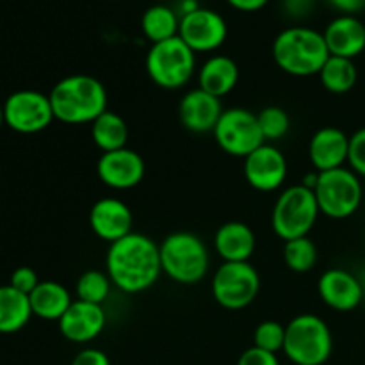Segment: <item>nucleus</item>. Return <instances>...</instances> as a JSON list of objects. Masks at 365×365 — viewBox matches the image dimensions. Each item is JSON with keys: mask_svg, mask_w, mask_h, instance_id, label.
<instances>
[{"mask_svg": "<svg viewBox=\"0 0 365 365\" xmlns=\"http://www.w3.org/2000/svg\"><path fill=\"white\" fill-rule=\"evenodd\" d=\"M57 323H59L61 335L66 341L75 342V344H88L102 334L107 316L102 305L73 299L70 309Z\"/></svg>", "mask_w": 365, "mask_h": 365, "instance_id": "16", "label": "nucleus"}, {"mask_svg": "<svg viewBox=\"0 0 365 365\" xmlns=\"http://www.w3.org/2000/svg\"><path fill=\"white\" fill-rule=\"evenodd\" d=\"M210 289L217 305L227 310H242L259 296V271L250 262H223L214 273Z\"/></svg>", "mask_w": 365, "mask_h": 365, "instance_id": "9", "label": "nucleus"}, {"mask_svg": "<svg viewBox=\"0 0 365 365\" xmlns=\"http://www.w3.org/2000/svg\"><path fill=\"white\" fill-rule=\"evenodd\" d=\"M327 2L342 14H353V16L365 9V0H327Z\"/></svg>", "mask_w": 365, "mask_h": 365, "instance_id": "37", "label": "nucleus"}, {"mask_svg": "<svg viewBox=\"0 0 365 365\" xmlns=\"http://www.w3.org/2000/svg\"><path fill=\"white\" fill-rule=\"evenodd\" d=\"M146 173L143 157L132 148L114 150L102 153L96 163V175L107 187L116 191H128L138 187Z\"/></svg>", "mask_w": 365, "mask_h": 365, "instance_id": "14", "label": "nucleus"}, {"mask_svg": "<svg viewBox=\"0 0 365 365\" xmlns=\"http://www.w3.org/2000/svg\"><path fill=\"white\" fill-rule=\"evenodd\" d=\"M2 109L4 123L18 134H38L56 120L48 95L34 89L11 93Z\"/></svg>", "mask_w": 365, "mask_h": 365, "instance_id": "11", "label": "nucleus"}, {"mask_svg": "<svg viewBox=\"0 0 365 365\" xmlns=\"http://www.w3.org/2000/svg\"><path fill=\"white\" fill-rule=\"evenodd\" d=\"M334 351V337L324 319L299 314L285 324L284 353L294 365H323Z\"/></svg>", "mask_w": 365, "mask_h": 365, "instance_id": "5", "label": "nucleus"}, {"mask_svg": "<svg viewBox=\"0 0 365 365\" xmlns=\"http://www.w3.org/2000/svg\"><path fill=\"white\" fill-rule=\"evenodd\" d=\"M348 164L359 177L365 178V127L349 135Z\"/></svg>", "mask_w": 365, "mask_h": 365, "instance_id": "32", "label": "nucleus"}, {"mask_svg": "<svg viewBox=\"0 0 365 365\" xmlns=\"http://www.w3.org/2000/svg\"><path fill=\"white\" fill-rule=\"evenodd\" d=\"M178 36L195 53L214 52L227 41L228 25L216 11L198 7L180 18Z\"/></svg>", "mask_w": 365, "mask_h": 365, "instance_id": "12", "label": "nucleus"}, {"mask_svg": "<svg viewBox=\"0 0 365 365\" xmlns=\"http://www.w3.org/2000/svg\"><path fill=\"white\" fill-rule=\"evenodd\" d=\"M71 365H110V360L102 349L86 348L75 355Z\"/></svg>", "mask_w": 365, "mask_h": 365, "instance_id": "35", "label": "nucleus"}, {"mask_svg": "<svg viewBox=\"0 0 365 365\" xmlns=\"http://www.w3.org/2000/svg\"><path fill=\"white\" fill-rule=\"evenodd\" d=\"M32 317L29 296L14 287L0 285V334H16Z\"/></svg>", "mask_w": 365, "mask_h": 365, "instance_id": "24", "label": "nucleus"}, {"mask_svg": "<svg viewBox=\"0 0 365 365\" xmlns=\"http://www.w3.org/2000/svg\"><path fill=\"white\" fill-rule=\"evenodd\" d=\"M178 29H180V16L177 11L163 4L148 7L141 16V31L145 38L152 41V45L177 38Z\"/></svg>", "mask_w": 365, "mask_h": 365, "instance_id": "26", "label": "nucleus"}, {"mask_svg": "<svg viewBox=\"0 0 365 365\" xmlns=\"http://www.w3.org/2000/svg\"><path fill=\"white\" fill-rule=\"evenodd\" d=\"M2 125L6 123H4V109H2V103H0V128H2Z\"/></svg>", "mask_w": 365, "mask_h": 365, "instance_id": "39", "label": "nucleus"}, {"mask_svg": "<svg viewBox=\"0 0 365 365\" xmlns=\"http://www.w3.org/2000/svg\"><path fill=\"white\" fill-rule=\"evenodd\" d=\"M239 75V66L232 57L212 56L200 66L198 88L217 98H223L234 91Z\"/></svg>", "mask_w": 365, "mask_h": 365, "instance_id": "22", "label": "nucleus"}, {"mask_svg": "<svg viewBox=\"0 0 365 365\" xmlns=\"http://www.w3.org/2000/svg\"><path fill=\"white\" fill-rule=\"evenodd\" d=\"M145 64L153 84L163 89H180L195 75L196 53L177 36L150 46Z\"/></svg>", "mask_w": 365, "mask_h": 365, "instance_id": "7", "label": "nucleus"}, {"mask_svg": "<svg viewBox=\"0 0 365 365\" xmlns=\"http://www.w3.org/2000/svg\"><path fill=\"white\" fill-rule=\"evenodd\" d=\"M330 56L355 59L365 50V25L353 14H341L323 32Z\"/></svg>", "mask_w": 365, "mask_h": 365, "instance_id": "20", "label": "nucleus"}, {"mask_svg": "<svg viewBox=\"0 0 365 365\" xmlns=\"http://www.w3.org/2000/svg\"><path fill=\"white\" fill-rule=\"evenodd\" d=\"M284 262L292 273H309L317 264V246L312 239L298 237L292 241H285L284 245Z\"/></svg>", "mask_w": 365, "mask_h": 365, "instance_id": "28", "label": "nucleus"}, {"mask_svg": "<svg viewBox=\"0 0 365 365\" xmlns=\"http://www.w3.org/2000/svg\"><path fill=\"white\" fill-rule=\"evenodd\" d=\"M212 135L225 153L232 157H241V159L248 157L266 143L260 132L257 114L242 107L225 109Z\"/></svg>", "mask_w": 365, "mask_h": 365, "instance_id": "10", "label": "nucleus"}, {"mask_svg": "<svg viewBox=\"0 0 365 365\" xmlns=\"http://www.w3.org/2000/svg\"><path fill=\"white\" fill-rule=\"evenodd\" d=\"M106 273L114 287L125 294L148 291L163 274L159 245L138 232L125 235L107 250Z\"/></svg>", "mask_w": 365, "mask_h": 365, "instance_id": "1", "label": "nucleus"}, {"mask_svg": "<svg viewBox=\"0 0 365 365\" xmlns=\"http://www.w3.org/2000/svg\"><path fill=\"white\" fill-rule=\"evenodd\" d=\"M221 98L196 88L184 95L178 103V118L184 128L195 134L214 132L221 114H223Z\"/></svg>", "mask_w": 365, "mask_h": 365, "instance_id": "18", "label": "nucleus"}, {"mask_svg": "<svg viewBox=\"0 0 365 365\" xmlns=\"http://www.w3.org/2000/svg\"><path fill=\"white\" fill-rule=\"evenodd\" d=\"M91 139L102 153L114 152V150L127 148L128 141V125L114 110L107 109L106 113L100 114L91 123Z\"/></svg>", "mask_w": 365, "mask_h": 365, "instance_id": "25", "label": "nucleus"}, {"mask_svg": "<svg viewBox=\"0 0 365 365\" xmlns=\"http://www.w3.org/2000/svg\"><path fill=\"white\" fill-rule=\"evenodd\" d=\"M32 316L45 321H59L73 303L70 291L59 282H39L38 287L29 294Z\"/></svg>", "mask_w": 365, "mask_h": 365, "instance_id": "23", "label": "nucleus"}, {"mask_svg": "<svg viewBox=\"0 0 365 365\" xmlns=\"http://www.w3.org/2000/svg\"><path fill=\"white\" fill-rule=\"evenodd\" d=\"M234 9L242 11V13H255V11L262 9L267 6L269 0H227Z\"/></svg>", "mask_w": 365, "mask_h": 365, "instance_id": "38", "label": "nucleus"}, {"mask_svg": "<svg viewBox=\"0 0 365 365\" xmlns=\"http://www.w3.org/2000/svg\"><path fill=\"white\" fill-rule=\"evenodd\" d=\"M273 59L284 73L292 77L319 75L330 59L323 32L309 27L284 29L273 41Z\"/></svg>", "mask_w": 365, "mask_h": 365, "instance_id": "3", "label": "nucleus"}, {"mask_svg": "<svg viewBox=\"0 0 365 365\" xmlns=\"http://www.w3.org/2000/svg\"><path fill=\"white\" fill-rule=\"evenodd\" d=\"M287 173V159L282 150L271 143H264L255 152L245 157V178L255 191H277L285 184Z\"/></svg>", "mask_w": 365, "mask_h": 365, "instance_id": "13", "label": "nucleus"}, {"mask_svg": "<svg viewBox=\"0 0 365 365\" xmlns=\"http://www.w3.org/2000/svg\"><path fill=\"white\" fill-rule=\"evenodd\" d=\"M255 248V232L242 221L223 223L214 234V250L223 262H250Z\"/></svg>", "mask_w": 365, "mask_h": 365, "instance_id": "21", "label": "nucleus"}, {"mask_svg": "<svg viewBox=\"0 0 365 365\" xmlns=\"http://www.w3.org/2000/svg\"><path fill=\"white\" fill-rule=\"evenodd\" d=\"M316 0H282V6L287 16L305 18L314 11Z\"/></svg>", "mask_w": 365, "mask_h": 365, "instance_id": "36", "label": "nucleus"}, {"mask_svg": "<svg viewBox=\"0 0 365 365\" xmlns=\"http://www.w3.org/2000/svg\"><path fill=\"white\" fill-rule=\"evenodd\" d=\"M257 118H259L260 132H262L266 143L284 139L291 130V118L285 113V109L278 106L264 107L260 113H257Z\"/></svg>", "mask_w": 365, "mask_h": 365, "instance_id": "30", "label": "nucleus"}, {"mask_svg": "<svg viewBox=\"0 0 365 365\" xmlns=\"http://www.w3.org/2000/svg\"><path fill=\"white\" fill-rule=\"evenodd\" d=\"M317 77L328 93L344 95L355 88L356 81H359V70H356V64L353 59L330 56V59L324 63Z\"/></svg>", "mask_w": 365, "mask_h": 365, "instance_id": "27", "label": "nucleus"}, {"mask_svg": "<svg viewBox=\"0 0 365 365\" xmlns=\"http://www.w3.org/2000/svg\"><path fill=\"white\" fill-rule=\"evenodd\" d=\"M110 285H113V282H110L109 274L98 269H89L78 277L75 294L81 302L103 305V302L109 298Z\"/></svg>", "mask_w": 365, "mask_h": 365, "instance_id": "29", "label": "nucleus"}, {"mask_svg": "<svg viewBox=\"0 0 365 365\" xmlns=\"http://www.w3.org/2000/svg\"><path fill=\"white\" fill-rule=\"evenodd\" d=\"M53 118L68 125H91L107 110V89L91 75H70L48 93Z\"/></svg>", "mask_w": 365, "mask_h": 365, "instance_id": "2", "label": "nucleus"}, {"mask_svg": "<svg viewBox=\"0 0 365 365\" xmlns=\"http://www.w3.org/2000/svg\"><path fill=\"white\" fill-rule=\"evenodd\" d=\"M237 365H280V360L274 353L264 351L253 346L239 356Z\"/></svg>", "mask_w": 365, "mask_h": 365, "instance_id": "34", "label": "nucleus"}, {"mask_svg": "<svg viewBox=\"0 0 365 365\" xmlns=\"http://www.w3.org/2000/svg\"><path fill=\"white\" fill-rule=\"evenodd\" d=\"M321 210L316 195L305 185H291L277 198L271 212V227L282 241L307 237L317 223Z\"/></svg>", "mask_w": 365, "mask_h": 365, "instance_id": "6", "label": "nucleus"}, {"mask_svg": "<svg viewBox=\"0 0 365 365\" xmlns=\"http://www.w3.org/2000/svg\"><path fill=\"white\" fill-rule=\"evenodd\" d=\"M285 342V327L278 321H262L255 328L253 334V346L264 351H269L277 355L278 351H284Z\"/></svg>", "mask_w": 365, "mask_h": 365, "instance_id": "31", "label": "nucleus"}, {"mask_svg": "<svg viewBox=\"0 0 365 365\" xmlns=\"http://www.w3.org/2000/svg\"><path fill=\"white\" fill-rule=\"evenodd\" d=\"M317 294L328 309L335 312H351L362 303L364 284L351 271L331 267L319 277Z\"/></svg>", "mask_w": 365, "mask_h": 365, "instance_id": "15", "label": "nucleus"}, {"mask_svg": "<svg viewBox=\"0 0 365 365\" xmlns=\"http://www.w3.org/2000/svg\"><path fill=\"white\" fill-rule=\"evenodd\" d=\"M89 227L93 234L109 245L132 234L134 216L130 207L118 198H102L89 210Z\"/></svg>", "mask_w": 365, "mask_h": 365, "instance_id": "17", "label": "nucleus"}, {"mask_svg": "<svg viewBox=\"0 0 365 365\" xmlns=\"http://www.w3.org/2000/svg\"><path fill=\"white\" fill-rule=\"evenodd\" d=\"M160 266L168 278L180 285H195L209 273V248L200 235L173 232L159 245Z\"/></svg>", "mask_w": 365, "mask_h": 365, "instance_id": "4", "label": "nucleus"}, {"mask_svg": "<svg viewBox=\"0 0 365 365\" xmlns=\"http://www.w3.org/2000/svg\"><path fill=\"white\" fill-rule=\"evenodd\" d=\"M321 214L331 220L351 217L362 205L364 187L360 177L351 168L319 171V178L314 187Z\"/></svg>", "mask_w": 365, "mask_h": 365, "instance_id": "8", "label": "nucleus"}, {"mask_svg": "<svg viewBox=\"0 0 365 365\" xmlns=\"http://www.w3.org/2000/svg\"><path fill=\"white\" fill-rule=\"evenodd\" d=\"M39 282L41 280H39L38 273H36V271L29 266H21V267H18V269H14L13 274H11V278H9L11 287H14L16 291L24 292V294H27V296L31 294L36 287H38Z\"/></svg>", "mask_w": 365, "mask_h": 365, "instance_id": "33", "label": "nucleus"}, {"mask_svg": "<svg viewBox=\"0 0 365 365\" xmlns=\"http://www.w3.org/2000/svg\"><path fill=\"white\" fill-rule=\"evenodd\" d=\"M309 157L316 171L346 166L349 157V135L337 127L319 128L309 143Z\"/></svg>", "mask_w": 365, "mask_h": 365, "instance_id": "19", "label": "nucleus"}]
</instances>
